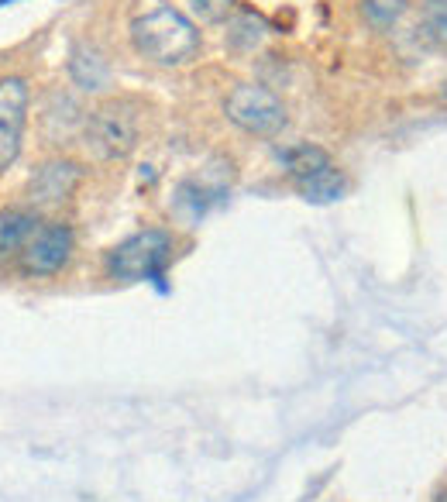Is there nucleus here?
I'll use <instances>...</instances> for the list:
<instances>
[{"mask_svg":"<svg viewBox=\"0 0 447 502\" xmlns=\"http://www.w3.org/2000/svg\"><path fill=\"white\" fill-rule=\"evenodd\" d=\"M128 31L134 52L162 69H179L203 49L200 28L169 0H134Z\"/></svg>","mask_w":447,"mask_h":502,"instance_id":"1","label":"nucleus"},{"mask_svg":"<svg viewBox=\"0 0 447 502\" xmlns=\"http://www.w3.org/2000/svg\"><path fill=\"white\" fill-rule=\"evenodd\" d=\"M172 262V234L162 227H145L131 238H124L121 244H114L107 251V275L114 282H155L162 279L165 265Z\"/></svg>","mask_w":447,"mask_h":502,"instance_id":"2","label":"nucleus"},{"mask_svg":"<svg viewBox=\"0 0 447 502\" xmlns=\"http://www.w3.org/2000/svg\"><path fill=\"white\" fill-rule=\"evenodd\" d=\"M141 138V117L131 100H107L93 114H86L83 141L100 162L128 159Z\"/></svg>","mask_w":447,"mask_h":502,"instance_id":"3","label":"nucleus"},{"mask_svg":"<svg viewBox=\"0 0 447 502\" xmlns=\"http://www.w3.org/2000/svg\"><path fill=\"white\" fill-rule=\"evenodd\" d=\"M224 114L231 124H237L241 131L255 134V138H275L290 124L286 104L262 83H237L224 97Z\"/></svg>","mask_w":447,"mask_h":502,"instance_id":"4","label":"nucleus"},{"mask_svg":"<svg viewBox=\"0 0 447 502\" xmlns=\"http://www.w3.org/2000/svg\"><path fill=\"white\" fill-rule=\"evenodd\" d=\"M73 248H76V234H73L69 224H62V220L42 224L25 244V251H21V272L31 275V279L59 275L73 258Z\"/></svg>","mask_w":447,"mask_h":502,"instance_id":"5","label":"nucleus"},{"mask_svg":"<svg viewBox=\"0 0 447 502\" xmlns=\"http://www.w3.org/2000/svg\"><path fill=\"white\" fill-rule=\"evenodd\" d=\"M28 100H31V90H28L25 76H4L0 80V172H7L21 155Z\"/></svg>","mask_w":447,"mask_h":502,"instance_id":"6","label":"nucleus"},{"mask_svg":"<svg viewBox=\"0 0 447 502\" xmlns=\"http://www.w3.org/2000/svg\"><path fill=\"white\" fill-rule=\"evenodd\" d=\"M79 183H83L79 162L49 159L31 172V179H28V196H31V203H38V207H55V203H66L79 189Z\"/></svg>","mask_w":447,"mask_h":502,"instance_id":"7","label":"nucleus"},{"mask_svg":"<svg viewBox=\"0 0 447 502\" xmlns=\"http://www.w3.org/2000/svg\"><path fill=\"white\" fill-rule=\"evenodd\" d=\"M66 73L73 86H79L83 93H100L104 86H110V62L104 59V52L90 42H76L69 49L66 59Z\"/></svg>","mask_w":447,"mask_h":502,"instance_id":"8","label":"nucleus"},{"mask_svg":"<svg viewBox=\"0 0 447 502\" xmlns=\"http://www.w3.org/2000/svg\"><path fill=\"white\" fill-rule=\"evenodd\" d=\"M38 227H42V220H38L35 210H25V207L0 210V258L4 255H21Z\"/></svg>","mask_w":447,"mask_h":502,"instance_id":"9","label":"nucleus"},{"mask_svg":"<svg viewBox=\"0 0 447 502\" xmlns=\"http://www.w3.org/2000/svg\"><path fill=\"white\" fill-rule=\"evenodd\" d=\"M282 165H286V176H290L292 183H303L306 176H314L320 172L323 165H330V155H327V148H320L314 141H299V145H290V148H282Z\"/></svg>","mask_w":447,"mask_h":502,"instance_id":"10","label":"nucleus"},{"mask_svg":"<svg viewBox=\"0 0 447 502\" xmlns=\"http://www.w3.org/2000/svg\"><path fill=\"white\" fill-rule=\"evenodd\" d=\"M344 186H347L344 172L330 162V165H323L320 172L306 176L303 183H296V189H299V196L310 200V203H334V200L344 196Z\"/></svg>","mask_w":447,"mask_h":502,"instance_id":"11","label":"nucleus"},{"mask_svg":"<svg viewBox=\"0 0 447 502\" xmlns=\"http://www.w3.org/2000/svg\"><path fill=\"white\" fill-rule=\"evenodd\" d=\"M420 31L434 49L447 52V0H423Z\"/></svg>","mask_w":447,"mask_h":502,"instance_id":"12","label":"nucleus"},{"mask_svg":"<svg viewBox=\"0 0 447 502\" xmlns=\"http://www.w3.org/2000/svg\"><path fill=\"white\" fill-rule=\"evenodd\" d=\"M406 0H362V14L375 31H389L403 18Z\"/></svg>","mask_w":447,"mask_h":502,"instance_id":"13","label":"nucleus"},{"mask_svg":"<svg viewBox=\"0 0 447 502\" xmlns=\"http://www.w3.org/2000/svg\"><path fill=\"white\" fill-rule=\"evenodd\" d=\"M262 21H255V18H237L234 25H231V45L234 49H255L258 42H262Z\"/></svg>","mask_w":447,"mask_h":502,"instance_id":"14","label":"nucleus"},{"mask_svg":"<svg viewBox=\"0 0 447 502\" xmlns=\"http://www.w3.org/2000/svg\"><path fill=\"white\" fill-rule=\"evenodd\" d=\"M189 7H193V14H196L200 21H207V25H220V21H227V18H231L234 0H189Z\"/></svg>","mask_w":447,"mask_h":502,"instance_id":"15","label":"nucleus"},{"mask_svg":"<svg viewBox=\"0 0 447 502\" xmlns=\"http://www.w3.org/2000/svg\"><path fill=\"white\" fill-rule=\"evenodd\" d=\"M437 502H447V489H444V492H441V496H437Z\"/></svg>","mask_w":447,"mask_h":502,"instance_id":"16","label":"nucleus"},{"mask_svg":"<svg viewBox=\"0 0 447 502\" xmlns=\"http://www.w3.org/2000/svg\"><path fill=\"white\" fill-rule=\"evenodd\" d=\"M7 4H18V0H0V7H7Z\"/></svg>","mask_w":447,"mask_h":502,"instance_id":"17","label":"nucleus"}]
</instances>
